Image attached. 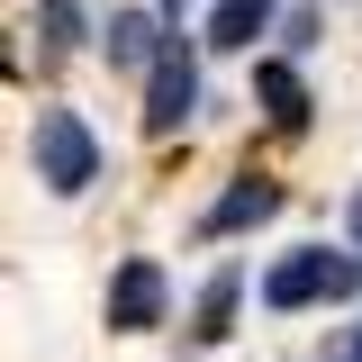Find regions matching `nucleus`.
Returning <instances> with one entry per match:
<instances>
[{
  "instance_id": "nucleus-1",
  "label": "nucleus",
  "mask_w": 362,
  "mask_h": 362,
  "mask_svg": "<svg viewBox=\"0 0 362 362\" xmlns=\"http://www.w3.org/2000/svg\"><path fill=\"white\" fill-rule=\"evenodd\" d=\"M28 163L54 199H82L100 181V136L82 127V109H37V136H28Z\"/></svg>"
},
{
  "instance_id": "nucleus-2",
  "label": "nucleus",
  "mask_w": 362,
  "mask_h": 362,
  "mask_svg": "<svg viewBox=\"0 0 362 362\" xmlns=\"http://www.w3.org/2000/svg\"><path fill=\"white\" fill-rule=\"evenodd\" d=\"M362 290V254H326V245H299L263 272V308H317V299H354Z\"/></svg>"
},
{
  "instance_id": "nucleus-3",
  "label": "nucleus",
  "mask_w": 362,
  "mask_h": 362,
  "mask_svg": "<svg viewBox=\"0 0 362 362\" xmlns=\"http://www.w3.org/2000/svg\"><path fill=\"white\" fill-rule=\"evenodd\" d=\"M190 109H199V54H190L181 37H163V54H154V82H145V136H173Z\"/></svg>"
},
{
  "instance_id": "nucleus-4",
  "label": "nucleus",
  "mask_w": 362,
  "mask_h": 362,
  "mask_svg": "<svg viewBox=\"0 0 362 362\" xmlns=\"http://www.w3.org/2000/svg\"><path fill=\"white\" fill-rule=\"evenodd\" d=\"M109 326H118V335L163 326V263H154V254H127V263H118V281H109Z\"/></svg>"
},
{
  "instance_id": "nucleus-5",
  "label": "nucleus",
  "mask_w": 362,
  "mask_h": 362,
  "mask_svg": "<svg viewBox=\"0 0 362 362\" xmlns=\"http://www.w3.org/2000/svg\"><path fill=\"white\" fill-rule=\"evenodd\" d=\"M163 9H109V28H100V45H109V64L118 73H154V54H163Z\"/></svg>"
},
{
  "instance_id": "nucleus-6",
  "label": "nucleus",
  "mask_w": 362,
  "mask_h": 362,
  "mask_svg": "<svg viewBox=\"0 0 362 362\" xmlns=\"http://www.w3.org/2000/svg\"><path fill=\"white\" fill-rule=\"evenodd\" d=\"M263 218H281V181L245 173V181H235V190L218 199V209L199 218V235H235V226H263Z\"/></svg>"
},
{
  "instance_id": "nucleus-7",
  "label": "nucleus",
  "mask_w": 362,
  "mask_h": 362,
  "mask_svg": "<svg viewBox=\"0 0 362 362\" xmlns=\"http://www.w3.org/2000/svg\"><path fill=\"white\" fill-rule=\"evenodd\" d=\"M263 28H272V0H218V9H209V37H199V45H218V54H245Z\"/></svg>"
},
{
  "instance_id": "nucleus-8",
  "label": "nucleus",
  "mask_w": 362,
  "mask_h": 362,
  "mask_svg": "<svg viewBox=\"0 0 362 362\" xmlns=\"http://www.w3.org/2000/svg\"><path fill=\"white\" fill-rule=\"evenodd\" d=\"M254 100L272 109V127H308V90L290 64H254Z\"/></svg>"
},
{
  "instance_id": "nucleus-9",
  "label": "nucleus",
  "mask_w": 362,
  "mask_h": 362,
  "mask_svg": "<svg viewBox=\"0 0 362 362\" xmlns=\"http://www.w3.org/2000/svg\"><path fill=\"white\" fill-rule=\"evenodd\" d=\"M235 290H245V272H235V263H226L218 281L199 290V317H190V335H199V344H218V335H226V317H235Z\"/></svg>"
},
{
  "instance_id": "nucleus-10",
  "label": "nucleus",
  "mask_w": 362,
  "mask_h": 362,
  "mask_svg": "<svg viewBox=\"0 0 362 362\" xmlns=\"http://www.w3.org/2000/svg\"><path fill=\"white\" fill-rule=\"evenodd\" d=\"M37 9H45V28H54V45H82V37H90L82 0H37Z\"/></svg>"
},
{
  "instance_id": "nucleus-11",
  "label": "nucleus",
  "mask_w": 362,
  "mask_h": 362,
  "mask_svg": "<svg viewBox=\"0 0 362 362\" xmlns=\"http://www.w3.org/2000/svg\"><path fill=\"white\" fill-rule=\"evenodd\" d=\"M281 37H290V54H308V45H317V9H299V18H281Z\"/></svg>"
},
{
  "instance_id": "nucleus-12",
  "label": "nucleus",
  "mask_w": 362,
  "mask_h": 362,
  "mask_svg": "<svg viewBox=\"0 0 362 362\" xmlns=\"http://www.w3.org/2000/svg\"><path fill=\"white\" fill-rule=\"evenodd\" d=\"M154 9H163V18H181V0H154Z\"/></svg>"
},
{
  "instance_id": "nucleus-13",
  "label": "nucleus",
  "mask_w": 362,
  "mask_h": 362,
  "mask_svg": "<svg viewBox=\"0 0 362 362\" xmlns=\"http://www.w3.org/2000/svg\"><path fill=\"white\" fill-rule=\"evenodd\" d=\"M354 245H362V199H354Z\"/></svg>"
},
{
  "instance_id": "nucleus-14",
  "label": "nucleus",
  "mask_w": 362,
  "mask_h": 362,
  "mask_svg": "<svg viewBox=\"0 0 362 362\" xmlns=\"http://www.w3.org/2000/svg\"><path fill=\"white\" fill-rule=\"evenodd\" d=\"M354 362H362V335H354Z\"/></svg>"
}]
</instances>
